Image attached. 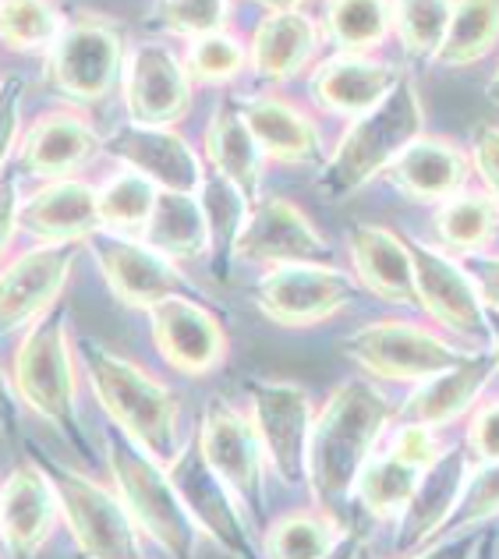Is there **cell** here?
Instances as JSON below:
<instances>
[{
    "mask_svg": "<svg viewBox=\"0 0 499 559\" xmlns=\"http://www.w3.org/2000/svg\"><path fill=\"white\" fill-rule=\"evenodd\" d=\"M256 4H262L266 11H298L308 0H256Z\"/></svg>",
    "mask_w": 499,
    "mask_h": 559,
    "instance_id": "cell-54",
    "label": "cell"
},
{
    "mask_svg": "<svg viewBox=\"0 0 499 559\" xmlns=\"http://www.w3.org/2000/svg\"><path fill=\"white\" fill-rule=\"evenodd\" d=\"M156 355L181 376H210L227 358V330L199 294H174L150 308Z\"/></svg>",
    "mask_w": 499,
    "mask_h": 559,
    "instance_id": "cell-17",
    "label": "cell"
},
{
    "mask_svg": "<svg viewBox=\"0 0 499 559\" xmlns=\"http://www.w3.org/2000/svg\"><path fill=\"white\" fill-rule=\"evenodd\" d=\"M85 248L93 252L110 294L124 308L150 312V308L174 298V294H195V287L174 266V259L159 255L142 238H131V234H117V230H96L85 241Z\"/></svg>",
    "mask_w": 499,
    "mask_h": 559,
    "instance_id": "cell-12",
    "label": "cell"
},
{
    "mask_svg": "<svg viewBox=\"0 0 499 559\" xmlns=\"http://www.w3.org/2000/svg\"><path fill=\"white\" fill-rule=\"evenodd\" d=\"M195 447L202 461L213 467V475L227 485L252 524L266 513V453L252 429V418L227 404L224 396H213L202 407Z\"/></svg>",
    "mask_w": 499,
    "mask_h": 559,
    "instance_id": "cell-9",
    "label": "cell"
},
{
    "mask_svg": "<svg viewBox=\"0 0 499 559\" xmlns=\"http://www.w3.org/2000/svg\"><path fill=\"white\" fill-rule=\"evenodd\" d=\"M64 25V14L54 0H0V43L8 50L47 53Z\"/></svg>",
    "mask_w": 499,
    "mask_h": 559,
    "instance_id": "cell-39",
    "label": "cell"
},
{
    "mask_svg": "<svg viewBox=\"0 0 499 559\" xmlns=\"http://www.w3.org/2000/svg\"><path fill=\"white\" fill-rule=\"evenodd\" d=\"M28 461L50 478L61 521L85 559H145L139 524L131 521L128 507L114 489L36 443H28Z\"/></svg>",
    "mask_w": 499,
    "mask_h": 559,
    "instance_id": "cell-6",
    "label": "cell"
},
{
    "mask_svg": "<svg viewBox=\"0 0 499 559\" xmlns=\"http://www.w3.org/2000/svg\"><path fill=\"white\" fill-rule=\"evenodd\" d=\"M11 382L22 407L54 425L68 447L82 453L90 450L79 407V361L75 344H71V312L64 305H54L47 316H39L25 330L22 344L14 347Z\"/></svg>",
    "mask_w": 499,
    "mask_h": 559,
    "instance_id": "cell-3",
    "label": "cell"
},
{
    "mask_svg": "<svg viewBox=\"0 0 499 559\" xmlns=\"http://www.w3.org/2000/svg\"><path fill=\"white\" fill-rule=\"evenodd\" d=\"M418 481H421V471L407 467L397 457L383 453V457H372L369 464H365L351 496L358 499V507L365 513L387 521V518H401V513L407 510L411 496H415V489H418Z\"/></svg>",
    "mask_w": 499,
    "mask_h": 559,
    "instance_id": "cell-37",
    "label": "cell"
},
{
    "mask_svg": "<svg viewBox=\"0 0 499 559\" xmlns=\"http://www.w3.org/2000/svg\"><path fill=\"white\" fill-rule=\"evenodd\" d=\"M234 255L262 262V266H298V262L330 266L333 248L301 205L284 195H259V202L248 210Z\"/></svg>",
    "mask_w": 499,
    "mask_h": 559,
    "instance_id": "cell-18",
    "label": "cell"
},
{
    "mask_svg": "<svg viewBox=\"0 0 499 559\" xmlns=\"http://www.w3.org/2000/svg\"><path fill=\"white\" fill-rule=\"evenodd\" d=\"M482 549H486V538H482V532H475V527H472V532H461V535H450L443 542H432L429 549H421L415 556H401V559H478ZM355 559H376V556H369L361 546Z\"/></svg>",
    "mask_w": 499,
    "mask_h": 559,
    "instance_id": "cell-49",
    "label": "cell"
},
{
    "mask_svg": "<svg viewBox=\"0 0 499 559\" xmlns=\"http://www.w3.org/2000/svg\"><path fill=\"white\" fill-rule=\"evenodd\" d=\"M22 230L39 245H85L103 230L96 185L82 178L43 181L22 199Z\"/></svg>",
    "mask_w": 499,
    "mask_h": 559,
    "instance_id": "cell-23",
    "label": "cell"
},
{
    "mask_svg": "<svg viewBox=\"0 0 499 559\" xmlns=\"http://www.w3.org/2000/svg\"><path fill=\"white\" fill-rule=\"evenodd\" d=\"M453 0H393V36L411 61H436Z\"/></svg>",
    "mask_w": 499,
    "mask_h": 559,
    "instance_id": "cell-40",
    "label": "cell"
},
{
    "mask_svg": "<svg viewBox=\"0 0 499 559\" xmlns=\"http://www.w3.org/2000/svg\"><path fill=\"white\" fill-rule=\"evenodd\" d=\"M499 43V0H453L447 39L436 53V64L467 68L492 53Z\"/></svg>",
    "mask_w": 499,
    "mask_h": 559,
    "instance_id": "cell-35",
    "label": "cell"
},
{
    "mask_svg": "<svg viewBox=\"0 0 499 559\" xmlns=\"http://www.w3.org/2000/svg\"><path fill=\"white\" fill-rule=\"evenodd\" d=\"M142 241L167 259L210 255V224H205L202 199L185 191H159Z\"/></svg>",
    "mask_w": 499,
    "mask_h": 559,
    "instance_id": "cell-31",
    "label": "cell"
},
{
    "mask_svg": "<svg viewBox=\"0 0 499 559\" xmlns=\"http://www.w3.org/2000/svg\"><path fill=\"white\" fill-rule=\"evenodd\" d=\"M322 33L336 53H372L393 36V0H326Z\"/></svg>",
    "mask_w": 499,
    "mask_h": 559,
    "instance_id": "cell-34",
    "label": "cell"
},
{
    "mask_svg": "<svg viewBox=\"0 0 499 559\" xmlns=\"http://www.w3.org/2000/svg\"><path fill=\"white\" fill-rule=\"evenodd\" d=\"M397 418L383 393L369 379H344L330 390L326 404L316 411L308 439V489L316 507L336 510L355 492V481L376 457L387 425Z\"/></svg>",
    "mask_w": 499,
    "mask_h": 559,
    "instance_id": "cell-1",
    "label": "cell"
},
{
    "mask_svg": "<svg viewBox=\"0 0 499 559\" xmlns=\"http://www.w3.org/2000/svg\"><path fill=\"white\" fill-rule=\"evenodd\" d=\"M167 471L202 535H210L234 559H262V546L252 538L248 513L227 485L213 475V467L202 461L195 443H185L178 457L167 464Z\"/></svg>",
    "mask_w": 499,
    "mask_h": 559,
    "instance_id": "cell-15",
    "label": "cell"
},
{
    "mask_svg": "<svg viewBox=\"0 0 499 559\" xmlns=\"http://www.w3.org/2000/svg\"><path fill=\"white\" fill-rule=\"evenodd\" d=\"M202 159L205 170L224 178L241 191V199L248 205H256L262 195V150L252 139V131L245 124L241 103L227 96L216 103V110L210 114V124H205L202 135Z\"/></svg>",
    "mask_w": 499,
    "mask_h": 559,
    "instance_id": "cell-29",
    "label": "cell"
},
{
    "mask_svg": "<svg viewBox=\"0 0 499 559\" xmlns=\"http://www.w3.org/2000/svg\"><path fill=\"white\" fill-rule=\"evenodd\" d=\"M107 467L114 492L121 496L131 521L142 535H150L170 559H192L199 546V524L192 510L174 485L164 461H156L150 450H142L135 439H128L121 429H107Z\"/></svg>",
    "mask_w": 499,
    "mask_h": 559,
    "instance_id": "cell-5",
    "label": "cell"
},
{
    "mask_svg": "<svg viewBox=\"0 0 499 559\" xmlns=\"http://www.w3.org/2000/svg\"><path fill=\"white\" fill-rule=\"evenodd\" d=\"M472 167L482 188L499 202V124H478L472 135Z\"/></svg>",
    "mask_w": 499,
    "mask_h": 559,
    "instance_id": "cell-48",
    "label": "cell"
},
{
    "mask_svg": "<svg viewBox=\"0 0 499 559\" xmlns=\"http://www.w3.org/2000/svg\"><path fill=\"white\" fill-rule=\"evenodd\" d=\"M492 376H496L492 350H472L453 369L415 382V390H411L404 407H397V418L393 421H418L429 425V429H447V425L472 415L475 404L486 396Z\"/></svg>",
    "mask_w": 499,
    "mask_h": 559,
    "instance_id": "cell-24",
    "label": "cell"
},
{
    "mask_svg": "<svg viewBox=\"0 0 499 559\" xmlns=\"http://www.w3.org/2000/svg\"><path fill=\"white\" fill-rule=\"evenodd\" d=\"M156 195H159V188L150 178H142V174L128 170V167L117 170L114 178H107L96 188L103 230L142 234L153 216Z\"/></svg>",
    "mask_w": 499,
    "mask_h": 559,
    "instance_id": "cell-38",
    "label": "cell"
},
{
    "mask_svg": "<svg viewBox=\"0 0 499 559\" xmlns=\"http://www.w3.org/2000/svg\"><path fill=\"white\" fill-rule=\"evenodd\" d=\"M153 22L164 25L170 36L192 43L202 36L224 33L230 22V0H159Z\"/></svg>",
    "mask_w": 499,
    "mask_h": 559,
    "instance_id": "cell-43",
    "label": "cell"
},
{
    "mask_svg": "<svg viewBox=\"0 0 499 559\" xmlns=\"http://www.w3.org/2000/svg\"><path fill=\"white\" fill-rule=\"evenodd\" d=\"M103 150L99 131L75 110H50L22 131L19 164L43 181L75 178Z\"/></svg>",
    "mask_w": 499,
    "mask_h": 559,
    "instance_id": "cell-21",
    "label": "cell"
},
{
    "mask_svg": "<svg viewBox=\"0 0 499 559\" xmlns=\"http://www.w3.org/2000/svg\"><path fill=\"white\" fill-rule=\"evenodd\" d=\"M411 259H415V290L418 308L443 333L461 336L475 344L486 333V301H482L472 270L461 266L458 255L432 248L425 241H407Z\"/></svg>",
    "mask_w": 499,
    "mask_h": 559,
    "instance_id": "cell-14",
    "label": "cell"
},
{
    "mask_svg": "<svg viewBox=\"0 0 499 559\" xmlns=\"http://www.w3.org/2000/svg\"><path fill=\"white\" fill-rule=\"evenodd\" d=\"M447 450L450 447L439 439V429H429V425H418V421H397V429H393V439L387 447L390 457H397L401 464L415 471L432 467Z\"/></svg>",
    "mask_w": 499,
    "mask_h": 559,
    "instance_id": "cell-44",
    "label": "cell"
},
{
    "mask_svg": "<svg viewBox=\"0 0 499 559\" xmlns=\"http://www.w3.org/2000/svg\"><path fill=\"white\" fill-rule=\"evenodd\" d=\"M436 234L443 252L482 255L499 234V202L486 188H464L436 205Z\"/></svg>",
    "mask_w": 499,
    "mask_h": 559,
    "instance_id": "cell-32",
    "label": "cell"
},
{
    "mask_svg": "<svg viewBox=\"0 0 499 559\" xmlns=\"http://www.w3.org/2000/svg\"><path fill=\"white\" fill-rule=\"evenodd\" d=\"M358 280L322 262H298V266H270L259 276L252 298L259 312L276 326L308 330L319 326L355 301Z\"/></svg>",
    "mask_w": 499,
    "mask_h": 559,
    "instance_id": "cell-11",
    "label": "cell"
},
{
    "mask_svg": "<svg viewBox=\"0 0 499 559\" xmlns=\"http://www.w3.org/2000/svg\"><path fill=\"white\" fill-rule=\"evenodd\" d=\"M486 333L492 341V358H496V372H499V312H492V308H486Z\"/></svg>",
    "mask_w": 499,
    "mask_h": 559,
    "instance_id": "cell-52",
    "label": "cell"
},
{
    "mask_svg": "<svg viewBox=\"0 0 499 559\" xmlns=\"http://www.w3.org/2000/svg\"><path fill=\"white\" fill-rule=\"evenodd\" d=\"M472 156H467L458 142L436 139V135H418L407 150L387 167L383 178L407 195L411 202L439 205L450 195L467 188L472 181Z\"/></svg>",
    "mask_w": 499,
    "mask_h": 559,
    "instance_id": "cell-27",
    "label": "cell"
},
{
    "mask_svg": "<svg viewBox=\"0 0 499 559\" xmlns=\"http://www.w3.org/2000/svg\"><path fill=\"white\" fill-rule=\"evenodd\" d=\"M82 245H36L0 266V336L25 333L61 305Z\"/></svg>",
    "mask_w": 499,
    "mask_h": 559,
    "instance_id": "cell-13",
    "label": "cell"
},
{
    "mask_svg": "<svg viewBox=\"0 0 499 559\" xmlns=\"http://www.w3.org/2000/svg\"><path fill=\"white\" fill-rule=\"evenodd\" d=\"M19 178H22V167H4L0 170V259L11 252V241L14 234L22 230V188H19Z\"/></svg>",
    "mask_w": 499,
    "mask_h": 559,
    "instance_id": "cell-47",
    "label": "cell"
},
{
    "mask_svg": "<svg viewBox=\"0 0 499 559\" xmlns=\"http://www.w3.org/2000/svg\"><path fill=\"white\" fill-rule=\"evenodd\" d=\"M22 99H25L22 79L11 75L0 82V170L8 167L11 153L22 142Z\"/></svg>",
    "mask_w": 499,
    "mask_h": 559,
    "instance_id": "cell-46",
    "label": "cell"
},
{
    "mask_svg": "<svg viewBox=\"0 0 499 559\" xmlns=\"http://www.w3.org/2000/svg\"><path fill=\"white\" fill-rule=\"evenodd\" d=\"M472 276H475L478 294H482V301H486V308L499 312V255H489V252L475 255Z\"/></svg>",
    "mask_w": 499,
    "mask_h": 559,
    "instance_id": "cell-51",
    "label": "cell"
},
{
    "mask_svg": "<svg viewBox=\"0 0 499 559\" xmlns=\"http://www.w3.org/2000/svg\"><path fill=\"white\" fill-rule=\"evenodd\" d=\"M486 96H489V103H496V107H499V68L492 71V79L486 85Z\"/></svg>",
    "mask_w": 499,
    "mask_h": 559,
    "instance_id": "cell-55",
    "label": "cell"
},
{
    "mask_svg": "<svg viewBox=\"0 0 499 559\" xmlns=\"http://www.w3.org/2000/svg\"><path fill=\"white\" fill-rule=\"evenodd\" d=\"M319 25L305 11H270L248 43V68L266 85L298 79L316 61Z\"/></svg>",
    "mask_w": 499,
    "mask_h": 559,
    "instance_id": "cell-30",
    "label": "cell"
},
{
    "mask_svg": "<svg viewBox=\"0 0 499 559\" xmlns=\"http://www.w3.org/2000/svg\"><path fill=\"white\" fill-rule=\"evenodd\" d=\"M82 372L90 379L103 415L114 429L135 439L156 461L170 464L181 453V401L170 386L153 379L142 365L128 361L99 341L82 336L75 344Z\"/></svg>",
    "mask_w": 499,
    "mask_h": 559,
    "instance_id": "cell-2",
    "label": "cell"
},
{
    "mask_svg": "<svg viewBox=\"0 0 499 559\" xmlns=\"http://www.w3.org/2000/svg\"><path fill=\"white\" fill-rule=\"evenodd\" d=\"M347 538L333 510H295L273 521L262 535V559H326Z\"/></svg>",
    "mask_w": 499,
    "mask_h": 559,
    "instance_id": "cell-33",
    "label": "cell"
},
{
    "mask_svg": "<svg viewBox=\"0 0 499 559\" xmlns=\"http://www.w3.org/2000/svg\"><path fill=\"white\" fill-rule=\"evenodd\" d=\"M358 549H361V538H358V535H347V538L341 542V549H336L333 556H326V559H355Z\"/></svg>",
    "mask_w": 499,
    "mask_h": 559,
    "instance_id": "cell-53",
    "label": "cell"
},
{
    "mask_svg": "<svg viewBox=\"0 0 499 559\" xmlns=\"http://www.w3.org/2000/svg\"><path fill=\"white\" fill-rule=\"evenodd\" d=\"M347 252L361 290L376 294L387 305L418 308L415 259H411L407 238L379 224H355L347 230Z\"/></svg>",
    "mask_w": 499,
    "mask_h": 559,
    "instance_id": "cell-26",
    "label": "cell"
},
{
    "mask_svg": "<svg viewBox=\"0 0 499 559\" xmlns=\"http://www.w3.org/2000/svg\"><path fill=\"white\" fill-rule=\"evenodd\" d=\"M425 131V103L411 75H401L393 90L376 110L355 117L336 142V150L319 170V195L341 202L358 188L383 178L387 167L397 159L411 142Z\"/></svg>",
    "mask_w": 499,
    "mask_h": 559,
    "instance_id": "cell-4",
    "label": "cell"
},
{
    "mask_svg": "<svg viewBox=\"0 0 499 559\" xmlns=\"http://www.w3.org/2000/svg\"><path fill=\"white\" fill-rule=\"evenodd\" d=\"M467 453L464 450H447L432 467L421 471V481L415 496H411L407 510L401 513V527H397V542H393V552L397 556H415L421 549H429L432 542L443 535V527L450 521L453 507L464 492L467 481Z\"/></svg>",
    "mask_w": 499,
    "mask_h": 559,
    "instance_id": "cell-25",
    "label": "cell"
},
{
    "mask_svg": "<svg viewBox=\"0 0 499 559\" xmlns=\"http://www.w3.org/2000/svg\"><path fill=\"white\" fill-rule=\"evenodd\" d=\"M202 199V210H205V224H210V262H213V276L224 284L227 273H230V262L238 259V238H241V227L248 219V205L241 199V191L227 185L224 178L216 174H205V185L199 191Z\"/></svg>",
    "mask_w": 499,
    "mask_h": 559,
    "instance_id": "cell-36",
    "label": "cell"
},
{
    "mask_svg": "<svg viewBox=\"0 0 499 559\" xmlns=\"http://www.w3.org/2000/svg\"><path fill=\"white\" fill-rule=\"evenodd\" d=\"M0 432L8 439L22 436V401H19V393H14V382L4 369H0Z\"/></svg>",
    "mask_w": 499,
    "mask_h": 559,
    "instance_id": "cell-50",
    "label": "cell"
},
{
    "mask_svg": "<svg viewBox=\"0 0 499 559\" xmlns=\"http://www.w3.org/2000/svg\"><path fill=\"white\" fill-rule=\"evenodd\" d=\"M245 393L270 471L284 485H301L308 478V439L316 421L312 396L287 379H245Z\"/></svg>",
    "mask_w": 499,
    "mask_h": 559,
    "instance_id": "cell-10",
    "label": "cell"
},
{
    "mask_svg": "<svg viewBox=\"0 0 499 559\" xmlns=\"http://www.w3.org/2000/svg\"><path fill=\"white\" fill-rule=\"evenodd\" d=\"M121 93L131 124L174 128L192 107V79L185 61L159 39H142L128 50Z\"/></svg>",
    "mask_w": 499,
    "mask_h": 559,
    "instance_id": "cell-16",
    "label": "cell"
},
{
    "mask_svg": "<svg viewBox=\"0 0 499 559\" xmlns=\"http://www.w3.org/2000/svg\"><path fill=\"white\" fill-rule=\"evenodd\" d=\"M472 350L478 347H458L443 341L436 330H425L418 322L404 319L369 322L341 344V355L351 365H358L365 376L383 382H421L461 365Z\"/></svg>",
    "mask_w": 499,
    "mask_h": 559,
    "instance_id": "cell-7",
    "label": "cell"
},
{
    "mask_svg": "<svg viewBox=\"0 0 499 559\" xmlns=\"http://www.w3.org/2000/svg\"><path fill=\"white\" fill-rule=\"evenodd\" d=\"M185 71L192 85H227L241 75L248 68V47L224 28V33H213V36H202V39H192L185 50Z\"/></svg>",
    "mask_w": 499,
    "mask_h": 559,
    "instance_id": "cell-41",
    "label": "cell"
},
{
    "mask_svg": "<svg viewBox=\"0 0 499 559\" xmlns=\"http://www.w3.org/2000/svg\"><path fill=\"white\" fill-rule=\"evenodd\" d=\"M401 82V71L372 53H333L312 71V99L333 117H355L376 110Z\"/></svg>",
    "mask_w": 499,
    "mask_h": 559,
    "instance_id": "cell-22",
    "label": "cell"
},
{
    "mask_svg": "<svg viewBox=\"0 0 499 559\" xmlns=\"http://www.w3.org/2000/svg\"><path fill=\"white\" fill-rule=\"evenodd\" d=\"M238 103H241L245 124L252 131V139L259 142V150L266 159L284 167H308L322 159L319 124L290 99L256 93Z\"/></svg>",
    "mask_w": 499,
    "mask_h": 559,
    "instance_id": "cell-28",
    "label": "cell"
},
{
    "mask_svg": "<svg viewBox=\"0 0 499 559\" xmlns=\"http://www.w3.org/2000/svg\"><path fill=\"white\" fill-rule=\"evenodd\" d=\"M467 461L475 464H496L499 461V396L492 401H478L475 411L467 415Z\"/></svg>",
    "mask_w": 499,
    "mask_h": 559,
    "instance_id": "cell-45",
    "label": "cell"
},
{
    "mask_svg": "<svg viewBox=\"0 0 499 559\" xmlns=\"http://www.w3.org/2000/svg\"><path fill=\"white\" fill-rule=\"evenodd\" d=\"M124 36L121 25L103 14L85 11L47 50V79L61 96L75 103H99L114 93L124 71Z\"/></svg>",
    "mask_w": 499,
    "mask_h": 559,
    "instance_id": "cell-8",
    "label": "cell"
},
{
    "mask_svg": "<svg viewBox=\"0 0 499 559\" xmlns=\"http://www.w3.org/2000/svg\"><path fill=\"white\" fill-rule=\"evenodd\" d=\"M499 518V461L496 464H478L475 471H467L464 492L453 507L450 521L443 527L439 538L472 532V527H482L486 521Z\"/></svg>",
    "mask_w": 499,
    "mask_h": 559,
    "instance_id": "cell-42",
    "label": "cell"
},
{
    "mask_svg": "<svg viewBox=\"0 0 499 559\" xmlns=\"http://www.w3.org/2000/svg\"><path fill=\"white\" fill-rule=\"evenodd\" d=\"M103 153L121 159L128 170L150 178L159 191L199 195L205 185V159L178 128L159 124H124L103 142Z\"/></svg>",
    "mask_w": 499,
    "mask_h": 559,
    "instance_id": "cell-19",
    "label": "cell"
},
{
    "mask_svg": "<svg viewBox=\"0 0 499 559\" xmlns=\"http://www.w3.org/2000/svg\"><path fill=\"white\" fill-rule=\"evenodd\" d=\"M61 521L54 485L28 461L14 467L0 485V542L11 559H36Z\"/></svg>",
    "mask_w": 499,
    "mask_h": 559,
    "instance_id": "cell-20",
    "label": "cell"
}]
</instances>
